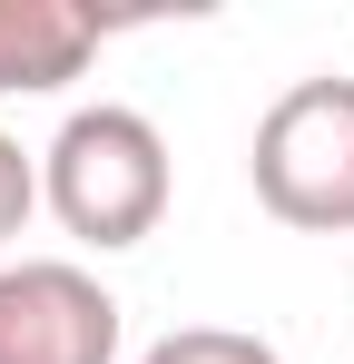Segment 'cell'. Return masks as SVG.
Returning <instances> with one entry per match:
<instances>
[{
	"label": "cell",
	"instance_id": "3957f363",
	"mask_svg": "<svg viewBox=\"0 0 354 364\" xmlns=\"http://www.w3.org/2000/svg\"><path fill=\"white\" fill-rule=\"evenodd\" d=\"M0 364H118V296L69 256L0 266Z\"/></svg>",
	"mask_w": 354,
	"mask_h": 364
},
{
	"label": "cell",
	"instance_id": "7a4b0ae2",
	"mask_svg": "<svg viewBox=\"0 0 354 364\" xmlns=\"http://www.w3.org/2000/svg\"><path fill=\"white\" fill-rule=\"evenodd\" d=\"M256 207L295 237H354V79H295L246 138Z\"/></svg>",
	"mask_w": 354,
	"mask_h": 364
},
{
	"label": "cell",
	"instance_id": "5b68a950",
	"mask_svg": "<svg viewBox=\"0 0 354 364\" xmlns=\"http://www.w3.org/2000/svg\"><path fill=\"white\" fill-rule=\"evenodd\" d=\"M138 364H286L266 335H246V325H177V335H158Z\"/></svg>",
	"mask_w": 354,
	"mask_h": 364
},
{
	"label": "cell",
	"instance_id": "277c9868",
	"mask_svg": "<svg viewBox=\"0 0 354 364\" xmlns=\"http://www.w3.org/2000/svg\"><path fill=\"white\" fill-rule=\"evenodd\" d=\"M109 10L89 0H0V99H50L99 60Z\"/></svg>",
	"mask_w": 354,
	"mask_h": 364
},
{
	"label": "cell",
	"instance_id": "8992f818",
	"mask_svg": "<svg viewBox=\"0 0 354 364\" xmlns=\"http://www.w3.org/2000/svg\"><path fill=\"white\" fill-rule=\"evenodd\" d=\"M30 217H40V158H30V148L0 128V246L20 237Z\"/></svg>",
	"mask_w": 354,
	"mask_h": 364
},
{
	"label": "cell",
	"instance_id": "6da1fadb",
	"mask_svg": "<svg viewBox=\"0 0 354 364\" xmlns=\"http://www.w3.org/2000/svg\"><path fill=\"white\" fill-rule=\"evenodd\" d=\"M168 197H177V168H168V138H158L148 109H118V99L69 109L59 138L40 148V207L79 246H99V256L148 246Z\"/></svg>",
	"mask_w": 354,
	"mask_h": 364
}]
</instances>
